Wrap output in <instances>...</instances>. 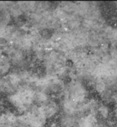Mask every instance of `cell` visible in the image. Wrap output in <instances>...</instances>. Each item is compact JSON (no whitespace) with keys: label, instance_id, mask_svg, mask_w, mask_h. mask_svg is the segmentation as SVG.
I'll return each mask as SVG.
<instances>
[{"label":"cell","instance_id":"cell-1","mask_svg":"<svg viewBox=\"0 0 117 127\" xmlns=\"http://www.w3.org/2000/svg\"><path fill=\"white\" fill-rule=\"evenodd\" d=\"M67 54L58 50L51 49L45 53L41 60V67L44 75L55 76L62 79L69 75Z\"/></svg>","mask_w":117,"mask_h":127},{"label":"cell","instance_id":"cell-2","mask_svg":"<svg viewBox=\"0 0 117 127\" xmlns=\"http://www.w3.org/2000/svg\"><path fill=\"white\" fill-rule=\"evenodd\" d=\"M6 100L14 112L23 114L34 105L35 89L32 86H21L6 96Z\"/></svg>","mask_w":117,"mask_h":127},{"label":"cell","instance_id":"cell-7","mask_svg":"<svg viewBox=\"0 0 117 127\" xmlns=\"http://www.w3.org/2000/svg\"><path fill=\"white\" fill-rule=\"evenodd\" d=\"M45 113V115L47 120H52L59 116L60 113V102L56 100L51 98L45 105L41 106Z\"/></svg>","mask_w":117,"mask_h":127},{"label":"cell","instance_id":"cell-3","mask_svg":"<svg viewBox=\"0 0 117 127\" xmlns=\"http://www.w3.org/2000/svg\"><path fill=\"white\" fill-rule=\"evenodd\" d=\"M88 91L82 81L73 79L64 86L62 97L71 100L76 104H81L88 100Z\"/></svg>","mask_w":117,"mask_h":127},{"label":"cell","instance_id":"cell-4","mask_svg":"<svg viewBox=\"0 0 117 127\" xmlns=\"http://www.w3.org/2000/svg\"><path fill=\"white\" fill-rule=\"evenodd\" d=\"M64 86V81L61 78L43 74L39 76L33 88L35 90L45 91L51 97L59 95L62 96Z\"/></svg>","mask_w":117,"mask_h":127},{"label":"cell","instance_id":"cell-5","mask_svg":"<svg viewBox=\"0 0 117 127\" xmlns=\"http://www.w3.org/2000/svg\"><path fill=\"white\" fill-rule=\"evenodd\" d=\"M3 53L15 69H28L31 64L29 54L17 47L8 44L3 48Z\"/></svg>","mask_w":117,"mask_h":127},{"label":"cell","instance_id":"cell-8","mask_svg":"<svg viewBox=\"0 0 117 127\" xmlns=\"http://www.w3.org/2000/svg\"><path fill=\"white\" fill-rule=\"evenodd\" d=\"M11 62L6 55L0 56V77H2L12 70Z\"/></svg>","mask_w":117,"mask_h":127},{"label":"cell","instance_id":"cell-9","mask_svg":"<svg viewBox=\"0 0 117 127\" xmlns=\"http://www.w3.org/2000/svg\"><path fill=\"white\" fill-rule=\"evenodd\" d=\"M53 98L50 95L40 90H35V103L36 105L42 106Z\"/></svg>","mask_w":117,"mask_h":127},{"label":"cell","instance_id":"cell-6","mask_svg":"<svg viewBox=\"0 0 117 127\" xmlns=\"http://www.w3.org/2000/svg\"><path fill=\"white\" fill-rule=\"evenodd\" d=\"M22 115L28 127H45L48 121L42 107L37 105H34Z\"/></svg>","mask_w":117,"mask_h":127}]
</instances>
